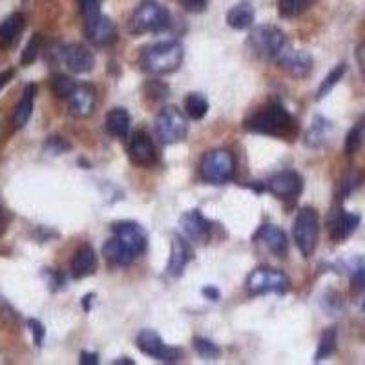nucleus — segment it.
<instances>
[{"mask_svg":"<svg viewBox=\"0 0 365 365\" xmlns=\"http://www.w3.org/2000/svg\"><path fill=\"white\" fill-rule=\"evenodd\" d=\"M245 128L252 133L292 139L298 133V123L278 101H272L245 120Z\"/></svg>","mask_w":365,"mask_h":365,"instance_id":"obj_1","label":"nucleus"},{"mask_svg":"<svg viewBox=\"0 0 365 365\" xmlns=\"http://www.w3.org/2000/svg\"><path fill=\"white\" fill-rule=\"evenodd\" d=\"M182 57H185V50H182L181 42L165 41L148 46L141 53L139 63L146 73L168 75L179 70Z\"/></svg>","mask_w":365,"mask_h":365,"instance_id":"obj_2","label":"nucleus"},{"mask_svg":"<svg viewBox=\"0 0 365 365\" xmlns=\"http://www.w3.org/2000/svg\"><path fill=\"white\" fill-rule=\"evenodd\" d=\"M168 26H170V13L158 2L146 0L133 11L128 28L132 35H146L159 34Z\"/></svg>","mask_w":365,"mask_h":365,"instance_id":"obj_3","label":"nucleus"},{"mask_svg":"<svg viewBox=\"0 0 365 365\" xmlns=\"http://www.w3.org/2000/svg\"><path fill=\"white\" fill-rule=\"evenodd\" d=\"M292 236H294V243L303 257H309L314 254L319 237V220L318 212L314 208H299L298 214H296L294 225H292Z\"/></svg>","mask_w":365,"mask_h":365,"instance_id":"obj_4","label":"nucleus"},{"mask_svg":"<svg viewBox=\"0 0 365 365\" xmlns=\"http://www.w3.org/2000/svg\"><path fill=\"white\" fill-rule=\"evenodd\" d=\"M289 278L278 269L270 267H257L247 278V289L252 296L263 294H285L289 291Z\"/></svg>","mask_w":365,"mask_h":365,"instance_id":"obj_5","label":"nucleus"},{"mask_svg":"<svg viewBox=\"0 0 365 365\" xmlns=\"http://www.w3.org/2000/svg\"><path fill=\"white\" fill-rule=\"evenodd\" d=\"M236 161L228 150H212L201 161V178L212 185H223L234 178Z\"/></svg>","mask_w":365,"mask_h":365,"instance_id":"obj_6","label":"nucleus"},{"mask_svg":"<svg viewBox=\"0 0 365 365\" xmlns=\"http://www.w3.org/2000/svg\"><path fill=\"white\" fill-rule=\"evenodd\" d=\"M285 34L276 26H257L249 35V46L252 48L254 53L257 57L267 58V61H274L278 57V53L285 48Z\"/></svg>","mask_w":365,"mask_h":365,"instance_id":"obj_7","label":"nucleus"},{"mask_svg":"<svg viewBox=\"0 0 365 365\" xmlns=\"http://www.w3.org/2000/svg\"><path fill=\"white\" fill-rule=\"evenodd\" d=\"M155 133L163 145L181 143L188 133L187 117L175 106H165L155 117Z\"/></svg>","mask_w":365,"mask_h":365,"instance_id":"obj_8","label":"nucleus"},{"mask_svg":"<svg viewBox=\"0 0 365 365\" xmlns=\"http://www.w3.org/2000/svg\"><path fill=\"white\" fill-rule=\"evenodd\" d=\"M137 347L141 353H145L146 356H152L159 361H166V364H172V361L181 360L182 351L175 347H168V345L163 341V338L159 336L158 332L152 331V329H143L139 334H137Z\"/></svg>","mask_w":365,"mask_h":365,"instance_id":"obj_9","label":"nucleus"},{"mask_svg":"<svg viewBox=\"0 0 365 365\" xmlns=\"http://www.w3.org/2000/svg\"><path fill=\"white\" fill-rule=\"evenodd\" d=\"M267 190L283 201L296 200L303 190V179L298 172L294 170H282L270 175L269 181L265 182Z\"/></svg>","mask_w":365,"mask_h":365,"instance_id":"obj_10","label":"nucleus"},{"mask_svg":"<svg viewBox=\"0 0 365 365\" xmlns=\"http://www.w3.org/2000/svg\"><path fill=\"white\" fill-rule=\"evenodd\" d=\"M274 61H276L278 66L283 68L287 73L292 75V77H298V79L309 77L312 71V64H314L311 53L302 50H292L289 44H285V48L279 51L278 57L274 58Z\"/></svg>","mask_w":365,"mask_h":365,"instance_id":"obj_11","label":"nucleus"},{"mask_svg":"<svg viewBox=\"0 0 365 365\" xmlns=\"http://www.w3.org/2000/svg\"><path fill=\"white\" fill-rule=\"evenodd\" d=\"M113 236L119 237L126 247L133 252V256H141L146 252L148 247V234L141 225L133 223V221H120L112 227Z\"/></svg>","mask_w":365,"mask_h":365,"instance_id":"obj_12","label":"nucleus"},{"mask_svg":"<svg viewBox=\"0 0 365 365\" xmlns=\"http://www.w3.org/2000/svg\"><path fill=\"white\" fill-rule=\"evenodd\" d=\"M61 61L73 73H90L96 66V57L83 44L61 46Z\"/></svg>","mask_w":365,"mask_h":365,"instance_id":"obj_13","label":"nucleus"},{"mask_svg":"<svg viewBox=\"0 0 365 365\" xmlns=\"http://www.w3.org/2000/svg\"><path fill=\"white\" fill-rule=\"evenodd\" d=\"M84 34H86L88 41L91 44L101 46H112L117 41V28L112 22V19L104 17L101 13L99 17L90 19V21H84Z\"/></svg>","mask_w":365,"mask_h":365,"instance_id":"obj_14","label":"nucleus"},{"mask_svg":"<svg viewBox=\"0 0 365 365\" xmlns=\"http://www.w3.org/2000/svg\"><path fill=\"white\" fill-rule=\"evenodd\" d=\"M128 154L133 165L150 166L155 163V146L145 130H137L132 135V141L128 146Z\"/></svg>","mask_w":365,"mask_h":365,"instance_id":"obj_15","label":"nucleus"},{"mask_svg":"<svg viewBox=\"0 0 365 365\" xmlns=\"http://www.w3.org/2000/svg\"><path fill=\"white\" fill-rule=\"evenodd\" d=\"M179 227L185 236L195 243H205L210 234V223L200 210H188L179 217Z\"/></svg>","mask_w":365,"mask_h":365,"instance_id":"obj_16","label":"nucleus"},{"mask_svg":"<svg viewBox=\"0 0 365 365\" xmlns=\"http://www.w3.org/2000/svg\"><path fill=\"white\" fill-rule=\"evenodd\" d=\"M252 240L257 241V243H263L267 250H270L274 256H287L289 241H287L285 232H283L282 228L276 227V225H263V227H259V230L254 234Z\"/></svg>","mask_w":365,"mask_h":365,"instance_id":"obj_17","label":"nucleus"},{"mask_svg":"<svg viewBox=\"0 0 365 365\" xmlns=\"http://www.w3.org/2000/svg\"><path fill=\"white\" fill-rule=\"evenodd\" d=\"M70 103V112L75 117H88L96 110V91L88 84H77L71 96L68 97Z\"/></svg>","mask_w":365,"mask_h":365,"instance_id":"obj_18","label":"nucleus"},{"mask_svg":"<svg viewBox=\"0 0 365 365\" xmlns=\"http://www.w3.org/2000/svg\"><path fill=\"white\" fill-rule=\"evenodd\" d=\"M192 259V249L187 241L182 240L181 236H174L172 240V249H170V262L166 267V272L170 274L172 278H179L187 265Z\"/></svg>","mask_w":365,"mask_h":365,"instance_id":"obj_19","label":"nucleus"},{"mask_svg":"<svg viewBox=\"0 0 365 365\" xmlns=\"http://www.w3.org/2000/svg\"><path fill=\"white\" fill-rule=\"evenodd\" d=\"M26 28V17L22 13H13L0 22V50H9L17 44Z\"/></svg>","mask_w":365,"mask_h":365,"instance_id":"obj_20","label":"nucleus"},{"mask_svg":"<svg viewBox=\"0 0 365 365\" xmlns=\"http://www.w3.org/2000/svg\"><path fill=\"white\" fill-rule=\"evenodd\" d=\"M35 96H37V86L34 83L26 84L24 91H22V97L19 101V104L15 106V112H13V126L17 130L24 128L28 125L29 117L34 113V104H35Z\"/></svg>","mask_w":365,"mask_h":365,"instance_id":"obj_21","label":"nucleus"},{"mask_svg":"<svg viewBox=\"0 0 365 365\" xmlns=\"http://www.w3.org/2000/svg\"><path fill=\"white\" fill-rule=\"evenodd\" d=\"M97 269V256L96 250L91 249L90 245H83L71 257V274L73 278L81 279L91 276Z\"/></svg>","mask_w":365,"mask_h":365,"instance_id":"obj_22","label":"nucleus"},{"mask_svg":"<svg viewBox=\"0 0 365 365\" xmlns=\"http://www.w3.org/2000/svg\"><path fill=\"white\" fill-rule=\"evenodd\" d=\"M360 221L361 217L358 214H353V212H345L340 210V214L336 216V220L332 221V227H331V237L332 241H340L347 240V237L353 236L356 232V228L360 227Z\"/></svg>","mask_w":365,"mask_h":365,"instance_id":"obj_23","label":"nucleus"},{"mask_svg":"<svg viewBox=\"0 0 365 365\" xmlns=\"http://www.w3.org/2000/svg\"><path fill=\"white\" fill-rule=\"evenodd\" d=\"M103 254L110 263H113V265L117 267H128L130 263L135 259L132 250H130L117 236L110 237V240L104 243Z\"/></svg>","mask_w":365,"mask_h":365,"instance_id":"obj_24","label":"nucleus"},{"mask_svg":"<svg viewBox=\"0 0 365 365\" xmlns=\"http://www.w3.org/2000/svg\"><path fill=\"white\" fill-rule=\"evenodd\" d=\"M130 125H132V119H130V113L125 108H113L106 115V130L115 139L128 137Z\"/></svg>","mask_w":365,"mask_h":365,"instance_id":"obj_25","label":"nucleus"},{"mask_svg":"<svg viewBox=\"0 0 365 365\" xmlns=\"http://www.w3.org/2000/svg\"><path fill=\"white\" fill-rule=\"evenodd\" d=\"M332 133V123L322 115H316L312 120L311 128H309L307 135H305V145L311 148H319L322 145L329 141V137Z\"/></svg>","mask_w":365,"mask_h":365,"instance_id":"obj_26","label":"nucleus"},{"mask_svg":"<svg viewBox=\"0 0 365 365\" xmlns=\"http://www.w3.org/2000/svg\"><path fill=\"white\" fill-rule=\"evenodd\" d=\"M256 13L249 2H240L227 13V24L234 29H249L254 24Z\"/></svg>","mask_w":365,"mask_h":365,"instance_id":"obj_27","label":"nucleus"},{"mask_svg":"<svg viewBox=\"0 0 365 365\" xmlns=\"http://www.w3.org/2000/svg\"><path fill=\"white\" fill-rule=\"evenodd\" d=\"M185 112L190 119L201 120L208 112V101L203 93H190L185 101Z\"/></svg>","mask_w":365,"mask_h":365,"instance_id":"obj_28","label":"nucleus"},{"mask_svg":"<svg viewBox=\"0 0 365 365\" xmlns=\"http://www.w3.org/2000/svg\"><path fill=\"white\" fill-rule=\"evenodd\" d=\"M345 73H347V64L345 63L336 64V68H334V70H331V73H329L327 77L322 81V84H319L318 91H316V101H322L325 96H329L332 88L336 86V84L344 79Z\"/></svg>","mask_w":365,"mask_h":365,"instance_id":"obj_29","label":"nucleus"},{"mask_svg":"<svg viewBox=\"0 0 365 365\" xmlns=\"http://www.w3.org/2000/svg\"><path fill=\"white\" fill-rule=\"evenodd\" d=\"M336 345H338V332L336 329H327V331L322 334L319 338V344H318V351H316V356L314 361H322L325 358L331 356L334 351H336Z\"/></svg>","mask_w":365,"mask_h":365,"instance_id":"obj_30","label":"nucleus"},{"mask_svg":"<svg viewBox=\"0 0 365 365\" xmlns=\"http://www.w3.org/2000/svg\"><path fill=\"white\" fill-rule=\"evenodd\" d=\"M311 0H279L278 13L283 19H294L299 17L305 9L309 8Z\"/></svg>","mask_w":365,"mask_h":365,"instance_id":"obj_31","label":"nucleus"},{"mask_svg":"<svg viewBox=\"0 0 365 365\" xmlns=\"http://www.w3.org/2000/svg\"><path fill=\"white\" fill-rule=\"evenodd\" d=\"M42 44H44V37H42V35L37 34L29 38V42L26 44L24 51H22V57H21L22 66H28V64L35 63V58H37L38 53L42 51Z\"/></svg>","mask_w":365,"mask_h":365,"instance_id":"obj_32","label":"nucleus"},{"mask_svg":"<svg viewBox=\"0 0 365 365\" xmlns=\"http://www.w3.org/2000/svg\"><path fill=\"white\" fill-rule=\"evenodd\" d=\"M75 88H77V83H73L66 75H55L53 79H51V91L58 99H68Z\"/></svg>","mask_w":365,"mask_h":365,"instance_id":"obj_33","label":"nucleus"},{"mask_svg":"<svg viewBox=\"0 0 365 365\" xmlns=\"http://www.w3.org/2000/svg\"><path fill=\"white\" fill-rule=\"evenodd\" d=\"M194 349L203 360H216L221 354V349L207 338H194Z\"/></svg>","mask_w":365,"mask_h":365,"instance_id":"obj_34","label":"nucleus"},{"mask_svg":"<svg viewBox=\"0 0 365 365\" xmlns=\"http://www.w3.org/2000/svg\"><path fill=\"white\" fill-rule=\"evenodd\" d=\"M361 141H364V128H361V125L353 126V128L349 130L347 137H345V154H356L361 146Z\"/></svg>","mask_w":365,"mask_h":365,"instance_id":"obj_35","label":"nucleus"},{"mask_svg":"<svg viewBox=\"0 0 365 365\" xmlns=\"http://www.w3.org/2000/svg\"><path fill=\"white\" fill-rule=\"evenodd\" d=\"M364 181V174L360 170H351L341 181V197H347V195L353 194L358 187Z\"/></svg>","mask_w":365,"mask_h":365,"instance_id":"obj_36","label":"nucleus"},{"mask_svg":"<svg viewBox=\"0 0 365 365\" xmlns=\"http://www.w3.org/2000/svg\"><path fill=\"white\" fill-rule=\"evenodd\" d=\"M101 6H103V0H79V11L83 21L99 17Z\"/></svg>","mask_w":365,"mask_h":365,"instance_id":"obj_37","label":"nucleus"},{"mask_svg":"<svg viewBox=\"0 0 365 365\" xmlns=\"http://www.w3.org/2000/svg\"><path fill=\"white\" fill-rule=\"evenodd\" d=\"M46 150L50 152V154L58 155V154H64L68 150H71L70 143H66L63 137H50L48 143H46Z\"/></svg>","mask_w":365,"mask_h":365,"instance_id":"obj_38","label":"nucleus"},{"mask_svg":"<svg viewBox=\"0 0 365 365\" xmlns=\"http://www.w3.org/2000/svg\"><path fill=\"white\" fill-rule=\"evenodd\" d=\"M28 327H29V332H31V336H34L35 345H37V347H42V344H44V338H46L44 325H42L38 319L31 318V319H28Z\"/></svg>","mask_w":365,"mask_h":365,"instance_id":"obj_39","label":"nucleus"},{"mask_svg":"<svg viewBox=\"0 0 365 365\" xmlns=\"http://www.w3.org/2000/svg\"><path fill=\"white\" fill-rule=\"evenodd\" d=\"M0 322H4V324H17L19 322V314L4 298H0Z\"/></svg>","mask_w":365,"mask_h":365,"instance_id":"obj_40","label":"nucleus"},{"mask_svg":"<svg viewBox=\"0 0 365 365\" xmlns=\"http://www.w3.org/2000/svg\"><path fill=\"white\" fill-rule=\"evenodd\" d=\"M44 276H46V279H48V283H50V287L53 289V291H57V289H61V287L64 285V276L61 272H57V270L44 269Z\"/></svg>","mask_w":365,"mask_h":365,"instance_id":"obj_41","label":"nucleus"},{"mask_svg":"<svg viewBox=\"0 0 365 365\" xmlns=\"http://www.w3.org/2000/svg\"><path fill=\"white\" fill-rule=\"evenodd\" d=\"M351 285H353V291H364L365 289V265H360L358 269H354L353 278H351Z\"/></svg>","mask_w":365,"mask_h":365,"instance_id":"obj_42","label":"nucleus"},{"mask_svg":"<svg viewBox=\"0 0 365 365\" xmlns=\"http://www.w3.org/2000/svg\"><path fill=\"white\" fill-rule=\"evenodd\" d=\"M207 2L208 0H179V4L187 9V11H192V13L205 11V8H207Z\"/></svg>","mask_w":365,"mask_h":365,"instance_id":"obj_43","label":"nucleus"},{"mask_svg":"<svg viewBox=\"0 0 365 365\" xmlns=\"http://www.w3.org/2000/svg\"><path fill=\"white\" fill-rule=\"evenodd\" d=\"M81 364L83 365H97L99 364V354L97 353H86V351H83L81 353Z\"/></svg>","mask_w":365,"mask_h":365,"instance_id":"obj_44","label":"nucleus"},{"mask_svg":"<svg viewBox=\"0 0 365 365\" xmlns=\"http://www.w3.org/2000/svg\"><path fill=\"white\" fill-rule=\"evenodd\" d=\"M15 77V70L13 68H9V70H4V71H0V91L4 90L6 86L9 84V81Z\"/></svg>","mask_w":365,"mask_h":365,"instance_id":"obj_45","label":"nucleus"},{"mask_svg":"<svg viewBox=\"0 0 365 365\" xmlns=\"http://www.w3.org/2000/svg\"><path fill=\"white\" fill-rule=\"evenodd\" d=\"M356 61H358V64H360V71H361V75H364V81H365V44L358 46Z\"/></svg>","mask_w":365,"mask_h":365,"instance_id":"obj_46","label":"nucleus"},{"mask_svg":"<svg viewBox=\"0 0 365 365\" xmlns=\"http://www.w3.org/2000/svg\"><path fill=\"white\" fill-rule=\"evenodd\" d=\"M201 292H203L205 298L212 299V302H217V299H220V291H217L216 287L208 285V287H205V289Z\"/></svg>","mask_w":365,"mask_h":365,"instance_id":"obj_47","label":"nucleus"},{"mask_svg":"<svg viewBox=\"0 0 365 365\" xmlns=\"http://www.w3.org/2000/svg\"><path fill=\"white\" fill-rule=\"evenodd\" d=\"M113 364H117V365H119V364H128V365H133V364H135V361H133V360H128V358H119V360H115V361H113Z\"/></svg>","mask_w":365,"mask_h":365,"instance_id":"obj_48","label":"nucleus"},{"mask_svg":"<svg viewBox=\"0 0 365 365\" xmlns=\"http://www.w3.org/2000/svg\"><path fill=\"white\" fill-rule=\"evenodd\" d=\"M2 217H4V208L0 205V223H2Z\"/></svg>","mask_w":365,"mask_h":365,"instance_id":"obj_49","label":"nucleus"},{"mask_svg":"<svg viewBox=\"0 0 365 365\" xmlns=\"http://www.w3.org/2000/svg\"><path fill=\"white\" fill-rule=\"evenodd\" d=\"M364 309H365V305H364Z\"/></svg>","mask_w":365,"mask_h":365,"instance_id":"obj_50","label":"nucleus"}]
</instances>
